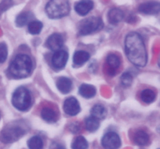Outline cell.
<instances>
[{
	"label": "cell",
	"mask_w": 160,
	"mask_h": 149,
	"mask_svg": "<svg viewBox=\"0 0 160 149\" xmlns=\"http://www.w3.org/2000/svg\"><path fill=\"white\" fill-rule=\"evenodd\" d=\"M125 51L128 59L134 65L143 67L148 61L146 48L142 36L136 32H131L125 39Z\"/></svg>",
	"instance_id": "1"
},
{
	"label": "cell",
	"mask_w": 160,
	"mask_h": 149,
	"mask_svg": "<svg viewBox=\"0 0 160 149\" xmlns=\"http://www.w3.org/2000/svg\"><path fill=\"white\" fill-rule=\"evenodd\" d=\"M32 67V61L28 55L19 54L9 65V73L12 77L21 79L31 74Z\"/></svg>",
	"instance_id": "2"
},
{
	"label": "cell",
	"mask_w": 160,
	"mask_h": 149,
	"mask_svg": "<svg viewBox=\"0 0 160 149\" xmlns=\"http://www.w3.org/2000/svg\"><path fill=\"white\" fill-rule=\"evenodd\" d=\"M46 13L50 18H62L70 12L69 0H50L45 7Z\"/></svg>",
	"instance_id": "3"
},
{
	"label": "cell",
	"mask_w": 160,
	"mask_h": 149,
	"mask_svg": "<svg viewBox=\"0 0 160 149\" xmlns=\"http://www.w3.org/2000/svg\"><path fill=\"white\" fill-rule=\"evenodd\" d=\"M12 103L14 107L20 111H27L31 108L32 99L29 91L20 87L15 91L12 95Z\"/></svg>",
	"instance_id": "4"
},
{
	"label": "cell",
	"mask_w": 160,
	"mask_h": 149,
	"mask_svg": "<svg viewBox=\"0 0 160 149\" xmlns=\"http://www.w3.org/2000/svg\"><path fill=\"white\" fill-rule=\"evenodd\" d=\"M24 134V129L19 125H8L0 134V141L4 144H10L17 142Z\"/></svg>",
	"instance_id": "5"
},
{
	"label": "cell",
	"mask_w": 160,
	"mask_h": 149,
	"mask_svg": "<svg viewBox=\"0 0 160 149\" xmlns=\"http://www.w3.org/2000/svg\"><path fill=\"white\" fill-rule=\"evenodd\" d=\"M102 21L98 17H89L82 20L79 24V34L88 35L95 31H100L102 28Z\"/></svg>",
	"instance_id": "6"
},
{
	"label": "cell",
	"mask_w": 160,
	"mask_h": 149,
	"mask_svg": "<svg viewBox=\"0 0 160 149\" xmlns=\"http://www.w3.org/2000/svg\"><path fill=\"white\" fill-rule=\"evenodd\" d=\"M102 145L105 149H118L121 145V142L118 134L115 132H109L103 137Z\"/></svg>",
	"instance_id": "7"
},
{
	"label": "cell",
	"mask_w": 160,
	"mask_h": 149,
	"mask_svg": "<svg viewBox=\"0 0 160 149\" xmlns=\"http://www.w3.org/2000/svg\"><path fill=\"white\" fill-rule=\"evenodd\" d=\"M63 109L66 113L73 117L79 113L81 111V107L78 100L75 98L70 97L64 102Z\"/></svg>",
	"instance_id": "8"
},
{
	"label": "cell",
	"mask_w": 160,
	"mask_h": 149,
	"mask_svg": "<svg viewBox=\"0 0 160 149\" xmlns=\"http://www.w3.org/2000/svg\"><path fill=\"white\" fill-rule=\"evenodd\" d=\"M68 59V54L63 50H58L55 52L52 58V63L56 69H62L66 66Z\"/></svg>",
	"instance_id": "9"
},
{
	"label": "cell",
	"mask_w": 160,
	"mask_h": 149,
	"mask_svg": "<svg viewBox=\"0 0 160 149\" xmlns=\"http://www.w3.org/2000/svg\"><path fill=\"white\" fill-rule=\"evenodd\" d=\"M138 10L147 15H156L160 12V3L157 2H148L140 5Z\"/></svg>",
	"instance_id": "10"
},
{
	"label": "cell",
	"mask_w": 160,
	"mask_h": 149,
	"mask_svg": "<svg viewBox=\"0 0 160 149\" xmlns=\"http://www.w3.org/2000/svg\"><path fill=\"white\" fill-rule=\"evenodd\" d=\"M63 45V38L59 34H53L46 41V46L52 51H58Z\"/></svg>",
	"instance_id": "11"
},
{
	"label": "cell",
	"mask_w": 160,
	"mask_h": 149,
	"mask_svg": "<svg viewBox=\"0 0 160 149\" xmlns=\"http://www.w3.org/2000/svg\"><path fill=\"white\" fill-rule=\"evenodd\" d=\"M93 2L92 0H81L75 5V11L81 16H85L93 9Z\"/></svg>",
	"instance_id": "12"
},
{
	"label": "cell",
	"mask_w": 160,
	"mask_h": 149,
	"mask_svg": "<svg viewBox=\"0 0 160 149\" xmlns=\"http://www.w3.org/2000/svg\"><path fill=\"white\" fill-rule=\"evenodd\" d=\"M123 17L124 14L123 11L117 8L112 9L108 13V20L112 24H117L120 23L123 19Z\"/></svg>",
	"instance_id": "13"
},
{
	"label": "cell",
	"mask_w": 160,
	"mask_h": 149,
	"mask_svg": "<svg viewBox=\"0 0 160 149\" xmlns=\"http://www.w3.org/2000/svg\"><path fill=\"white\" fill-rule=\"evenodd\" d=\"M106 62H107L108 66H109V75H110V76L111 75L113 76L116 73L115 70H117V69H118L120 65V58H119L117 55L111 54L107 57Z\"/></svg>",
	"instance_id": "14"
},
{
	"label": "cell",
	"mask_w": 160,
	"mask_h": 149,
	"mask_svg": "<svg viewBox=\"0 0 160 149\" xmlns=\"http://www.w3.org/2000/svg\"><path fill=\"white\" fill-rule=\"evenodd\" d=\"M134 142L139 146H145L149 142V136L145 131L142 130L136 131L134 136Z\"/></svg>",
	"instance_id": "15"
},
{
	"label": "cell",
	"mask_w": 160,
	"mask_h": 149,
	"mask_svg": "<svg viewBox=\"0 0 160 149\" xmlns=\"http://www.w3.org/2000/svg\"><path fill=\"white\" fill-rule=\"evenodd\" d=\"M57 88L62 94H67L72 89V81L67 77H60L57 81Z\"/></svg>",
	"instance_id": "16"
},
{
	"label": "cell",
	"mask_w": 160,
	"mask_h": 149,
	"mask_svg": "<svg viewBox=\"0 0 160 149\" xmlns=\"http://www.w3.org/2000/svg\"><path fill=\"white\" fill-rule=\"evenodd\" d=\"M90 58V54L85 51H78L73 55V63L77 66H82Z\"/></svg>",
	"instance_id": "17"
},
{
	"label": "cell",
	"mask_w": 160,
	"mask_h": 149,
	"mask_svg": "<svg viewBox=\"0 0 160 149\" xmlns=\"http://www.w3.org/2000/svg\"><path fill=\"white\" fill-rule=\"evenodd\" d=\"M41 116L42 118L48 123H55L58 119L56 112L50 108H44L41 112Z\"/></svg>",
	"instance_id": "18"
},
{
	"label": "cell",
	"mask_w": 160,
	"mask_h": 149,
	"mask_svg": "<svg viewBox=\"0 0 160 149\" xmlns=\"http://www.w3.org/2000/svg\"><path fill=\"white\" fill-rule=\"evenodd\" d=\"M79 93L84 98H91L95 96L96 90L94 86L90 84H82L79 88Z\"/></svg>",
	"instance_id": "19"
},
{
	"label": "cell",
	"mask_w": 160,
	"mask_h": 149,
	"mask_svg": "<svg viewBox=\"0 0 160 149\" xmlns=\"http://www.w3.org/2000/svg\"><path fill=\"white\" fill-rule=\"evenodd\" d=\"M92 117H95L98 120H102L106 117L107 111L106 109L102 105H95L91 110Z\"/></svg>",
	"instance_id": "20"
},
{
	"label": "cell",
	"mask_w": 160,
	"mask_h": 149,
	"mask_svg": "<svg viewBox=\"0 0 160 149\" xmlns=\"http://www.w3.org/2000/svg\"><path fill=\"white\" fill-rule=\"evenodd\" d=\"M85 127L90 132L97 131L99 127V122L97 118L94 117H89L85 120Z\"/></svg>",
	"instance_id": "21"
},
{
	"label": "cell",
	"mask_w": 160,
	"mask_h": 149,
	"mask_svg": "<svg viewBox=\"0 0 160 149\" xmlns=\"http://www.w3.org/2000/svg\"><path fill=\"white\" fill-rule=\"evenodd\" d=\"M29 149H43V141L38 136H34L28 142Z\"/></svg>",
	"instance_id": "22"
},
{
	"label": "cell",
	"mask_w": 160,
	"mask_h": 149,
	"mask_svg": "<svg viewBox=\"0 0 160 149\" xmlns=\"http://www.w3.org/2000/svg\"><path fill=\"white\" fill-rule=\"evenodd\" d=\"M141 98L144 102L150 104V103L153 102L156 99V93L151 89H145L142 92Z\"/></svg>",
	"instance_id": "23"
},
{
	"label": "cell",
	"mask_w": 160,
	"mask_h": 149,
	"mask_svg": "<svg viewBox=\"0 0 160 149\" xmlns=\"http://www.w3.org/2000/svg\"><path fill=\"white\" fill-rule=\"evenodd\" d=\"M42 23L38 20L30 22L28 24V31L31 34H38L42 29Z\"/></svg>",
	"instance_id": "24"
},
{
	"label": "cell",
	"mask_w": 160,
	"mask_h": 149,
	"mask_svg": "<svg viewBox=\"0 0 160 149\" xmlns=\"http://www.w3.org/2000/svg\"><path fill=\"white\" fill-rule=\"evenodd\" d=\"M88 142L82 136H79L73 141L72 144V149H87Z\"/></svg>",
	"instance_id": "25"
},
{
	"label": "cell",
	"mask_w": 160,
	"mask_h": 149,
	"mask_svg": "<svg viewBox=\"0 0 160 149\" xmlns=\"http://www.w3.org/2000/svg\"><path fill=\"white\" fill-rule=\"evenodd\" d=\"M31 19V13L29 12H22L19 14L16 20V23L18 27H23L28 23Z\"/></svg>",
	"instance_id": "26"
},
{
	"label": "cell",
	"mask_w": 160,
	"mask_h": 149,
	"mask_svg": "<svg viewBox=\"0 0 160 149\" xmlns=\"http://www.w3.org/2000/svg\"><path fill=\"white\" fill-rule=\"evenodd\" d=\"M120 81L123 87H128L131 85L133 82V77L130 73H124L120 77Z\"/></svg>",
	"instance_id": "27"
},
{
	"label": "cell",
	"mask_w": 160,
	"mask_h": 149,
	"mask_svg": "<svg viewBox=\"0 0 160 149\" xmlns=\"http://www.w3.org/2000/svg\"><path fill=\"white\" fill-rule=\"evenodd\" d=\"M7 55V46L6 45V44L0 43V63H2L6 60Z\"/></svg>",
	"instance_id": "28"
},
{
	"label": "cell",
	"mask_w": 160,
	"mask_h": 149,
	"mask_svg": "<svg viewBox=\"0 0 160 149\" xmlns=\"http://www.w3.org/2000/svg\"><path fill=\"white\" fill-rule=\"evenodd\" d=\"M13 2L12 0H3L1 3H0V16L2 14L3 12L7 10L9 7L12 6Z\"/></svg>",
	"instance_id": "29"
},
{
	"label": "cell",
	"mask_w": 160,
	"mask_h": 149,
	"mask_svg": "<svg viewBox=\"0 0 160 149\" xmlns=\"http://www.w3.org/2000/svg\"><path fill=\"white\" fill-rule=\"evenodd\" d=\"M49 149H66L62 145L59 143H52Z\"/></svg>",
	"instance_id": "30"
},
{
	"label": "cell",
	"mask_w": 160,
	"mask_h": 149,
	"mask_svg": "<svg viewBox=\"0 0 160 149\" xmlns=\"http://www.w3.org/2000/svg\"><path fill=\"white\" fill-rule=\"evenodd\" d=\"M159 67H160V62H159Z\"/></svg>",
	"instance_id": "31"
},
{
	"label": "cell",
	"mask_w": 160,
	"mask_h": 149,
	"mask_svg": "<svg viewBox=\"0 0 160 149\" xmlns=\"http://www.w3.org/2000/svg\"><path fill=\"white\" fill-rule=\"evenodd\" d=\"M159 149H160V148H159Z\"/></svg>",
	"instance_id": "32"
}]
</instances>
